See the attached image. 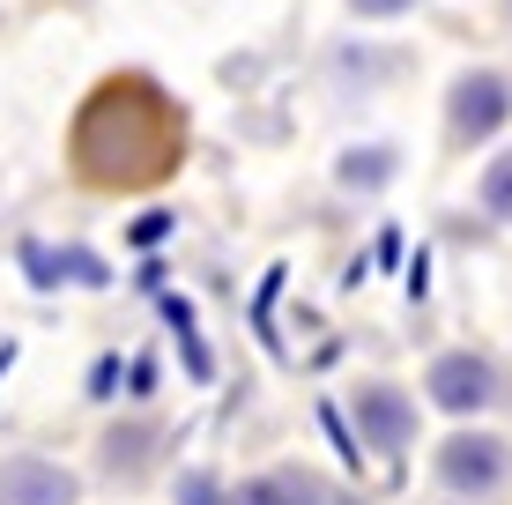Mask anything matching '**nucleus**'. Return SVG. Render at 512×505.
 Masks as SVG:
<instances>
[{"mask_svg": "<svg viewBox=\"0 0 512 505\" xmlns=\"http://www.w3.org/2000/svg\"><path fill=\"white\" fill-rule=\"evenodd\" d=\"M186 156V119L156 82L119 75L75 112V171L104 194H127V186H156L171 179Z\"/></svg>", "mask_w": 512, "mask_h": 505, "instance_id": "obj_1", "label": "nucleus"}, {"mask_svg": "<svg viewBox=\"0 0 512 505\" xmlns=\"http://www.w3.org/2000/svg\"><path fill=\"white\" fill-rule=\"evenodd\" d=\"M498 127H512V75H498V67H468V75L446 90V134L461 149H475V142H490Z\"/></svg>", "mask_w": 512, "mask_h": 505, "instance_id": "obj_2", "label": "nucleus"}, {"mask_svg": "<svg viewBox=\"0 0 512 505\" xmlns=\"http://www.w3.org/2000/svg\"><path fill=\"white\" fill-rule=\"evenodd\" d=\"M512 468V446L498 431H453L446 446H438V483L446 491H498Z\"/></svg>", "mask_w": 512, "mask_h": 505, "instance_id": "obj_3", "label": "nucleus"}, {"mask_svg": "<svg viewBox=\"0 0 512 505\" xmlns=\"http://www.w3.org/2000/svg\"><path fill=\"white\" fill-rule=\"evenodd\" d=\"M431 402L446 409V416H475V409L498 402V372H490L475 350H446V357L431 364Z\"/></svg>", "mask_w": 512, "mask_h": 505, "instance_id": "obj_4", "label": "nucleus"}, {"mask_svg": "<svg viewBox=\"0 0 512 505\" xmlns=\"http://www.w3.org/2000/svg\"><path fill=\"white\" fill-rule=\"evenodd\" d=\"M75 498H82V483L60 461H38V454L0 461V505H75Z\"/></svg>", "mask_w": 512, "mask_h": 505, "instance_id": "obj_5", "label": "nucleus"}, {"mask_svg": "<svg viewBox=\"0 0 512 505\" xmlns=\"http://www.w3.org/2000/svg\"><path fill=\"white\" fill-rule=\"evenodd\" d=\"M357 431L379 454H401V446L416 439V402L401 387H357Z\"/></svg>", "mask_w": 512, "mask_h": 505, "instance_id": "obj_6", "label": "nucleus"}, {"mask_svg": "<svg viewBox=\"0 0 512 505\" xmlns=\"http://www.w3.org/2000/svg\"><path fill=\"white\" fill-rule=\"evenodd\" d=\"M23 275H30L38 290H52V283L104 290V283H112V268H104L97 253H82V246H60V253H52V246H38V238H23Z\"/></svg>", "mask_w": 512, "mask_h": 505, "instance_id": "obj_7", "label": "nucleus"}, {"mask_svg": "<svg viewBox=\"0 0 512 505\" xmlns=\"http://www.w3.org/2000/svg\"><path fill=\"white\" fill-rule=\"evenodd\" d=\"M238 505H327L320 476H305V468H268V476H253L238 491Z\"/></svg>", "mask_w": 512, "mask_h": 505, "instance_id": "obj_8", "label": "nucleus"}, {"mask_svg": "<svg viewBox=\"0 0 512 505\" xmlns=\"http://www.w3.org/2000/svg\"><path fill=\"white\" fill-rule=\"evenodd\" d=\"M386 179H394V149H349L342 156V186H364V194H372Z\"/></svg>", "mask_w": 512, "mask_h": 505, "instance_id": "obj_9", "label": "nucleus"}, {"mask_svg": "<svg viewBox=\"0 0 512 505\" xmlns=\"http://www.w3.org/2000/svg\"><path fill=\"white\" fill-rule=\"evenodd\" d=\"M164 320L179 327V342H186V372H193V379H208V372H216V364H208L201 335H193V312H186V298H164Z\"/></svg>", "mask_w": 512, "mask_h": 505, "instance_id": "obj_10", "label": "nucleus"}, {"mask_svg": "<svg viewBox=\"0 0 512 505\" xmlns=\"http://www.w3.org/2000/svg\"><path fill=\"white\" fill-rule=\"evenodd\" d=\"M475 194H483V208H490L498 223H512V149L483 171V186H475Z\"/></svg>", "mask_w": 512, "mask_h": 505, "instance_id": "obj_11", "label": "nucleus"}, {"mask_svg": "<svg viewBox=\"0 0 512 505\" xmlns=\"http://www.w3.org/2000/svg\"><path fill=\"white\" fill-rule=\"evenodd\" d=\"M141 454H149V431H112V439H104V461L112 468H134Z\"/></svg>", "mask_w": 512, "mask_h": 505, "instance_id": "obj_12", "label": "nucleus"}, {"mask_svg": "<svg viewBox=\"0 0 512 505\" xmlns=\"http://www.w3.org/2000/svg\"><path fill=\"white\" fill-rule=\"evenodd\" d=\"M179 505H223L216 476H208V468H186V476H179Z\"/></svg>", "mask_w": 512, "mask_h": 505, "instance_id": "obj_13", "label": "nucleus"}, {"mask_svg": "<svg viewBox=\"0 0 512 505\" xmlns=\"http://www.w3.org/2000/svg\"><path fill=\"white\" fill-rule=\"evenodd\" d=\"M349 8H357L364 23H394V15H409L416 0H349Z\"/></svg>", "mask_w": 512, "mask_h": 505, "instance_id": "obj_14", "label": "nucleus"}, {"mask_svg": "<svg viewBox=\"0 0 512 505\" xmlns=\"http://www.w3.org/2000/svg\"><path fill=\"white\" fill-rule=\"evenodd\" d=\"M164 231H171V216H141V223H134V246H156Z\"/></svg>", "mask_w": 512, "mask_h": 505, "instance_id": "obj_15", "label": "nucleus"}]
</instances>
